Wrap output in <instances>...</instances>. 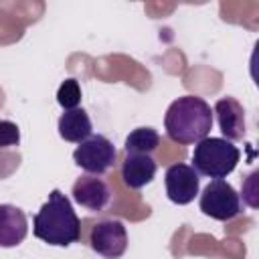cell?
Instances as JSON below:
<instances>
[{"instance_id":"6da1fadb","label":"cell","mask_w":259,"mask_h":259,"mask_svg":"<svg viewBox=\"0 0 259 259\" xmlns=\"http://www.w3.org/2000/svg\"><path fill=\"white\" fill-rule=\"evenodd\" d=\"M32 233L36 239L55 247H67L81 239L79 217L61 190H51L47 202L32 219Z\"/></svg>"},{"instance_id":"7a4b0ae2","label":"cell","mask_w":259,"mask_h":259,"mask_svg":"<svg viewBox=\"0 0 259 259\" xmlns=\"http://www.w3.org/2000/svg\"><path fill=\"white\" fill-rule=\"evenodd\" d=\"M164 127L172 142L190 146L208 138L212 127V109L198 95H182L170 103L164 115Z\"/></svg>"},{"instance_id":"3957f363","label":"cell","mask_w":259,"mask_h":259,"mask_svg":"<svg viewBox=\"0 0 259 259\" xmlns=\"http://www.w3.org/2000/svg\"><path fill=\"white\" fill-rule=\"evenodd\" d=\"M241 158L239 148L225 138H204L194 146L192 152V168L196 174L223 180L231 174Z\"/></svg>"},{"instance_id":"277c9868","label":"cell","mask_w":259,"mask_h":259,"mask_svg":"<svg viewBox=\"0 0 259 259\" xmlns=\"http://www.w3.org/2000/svg\"><path fill=\"white\" fill-rule=\"evenodd\" d=\"M198 204L206 217L217 219V221H231L237 214H241V210H243L237 190L221 178L212 180L204 186Z\"/></svg>"},{"instance_id":"5b68a950","label":"cell","mask_w":259,"mask_h":259,"mask_svg":"<svg viewBox=\"0 0 259 259\" xmlns=\"http://www.w3.org/2000/svg\"><path fill=\"white\" fill-rule=\"evenodd\" d=\"M115 156H117L115 146L101 134H91L73 152L75 164L83 168L87 174H95V176L107 172L113 166Z\"/></svg>"},{"instance_id":"8992f818","label":"cell","mask_w":259,"mask_h":259,"mask_svg":"<svg viewBox=\"0 0 259 259\" xmlns=\"http://www.w3.org/2000/svg\"><path fill=\"white\" fill-rule=\"evenodd\" d=\"M89 245L97 255L105 259H119L127 247V231L117 219L99 221L91 227Z\"/></svg>"},{"instance_id":"52a82bcc","label":"cell","mask_w":259,"mask_h":259,"mask_svg":"<svg viewBox=\"0 0 259 259\" xmlns=\"http://www.w3.org/2000/svg\"><path fill=\"white\" fill-rule=\"evenodd\" d=\"M166 194L174 204H188L198 194V174L190 164H172L164 174Z\"/></svg>"},{"instance_id":"ba28073f","label":"cell","mask_w":259,"mask_h":259,"mask_svg":"<svg viewBox=\"0 0 259 259\" xmlns=\"http://www.w3.org/2000/svg\"><path fill=\"white\" fill-rule=\"evenodd\" d=\"M73 198L87 210H103L111 198L107 182L95 174H85L73 184Z\"/></svg>"},{"instance_id":"9c48e42d","label":"cell","mask_w":259,"mask_h":259,"mask_svg":"<svg viewBox=\"0 0 259 259\" xmlns=\"http://www.w3.org/2000/svg\"><path fill=\"white\" fill-rule=\"evenodd\" d=\"M219 127L229 142L243 140L245 136V109L235 97H221L214 103V111Z\"/></svg>"},{"instance_id":"30bf717a","label":"cell","mask_w":259,"mask_h":259,"mask_svg":"<svg viewBox=\"0 0 259 259\" xmlns=\"http://www.w3.org/2000/svg\"><path fill=\"white\" fill-rule=\"evenodd\" d=\"M156 162L150 154H127L121 164V180L127 188H142L150 184L156 176Z\"/></svg>"},{"instance_id":"8fae6325","label":"cell","mask_w":259,"mask_h":259,"mask_svg":"<svg viewBox=\"0 0 259 259\" xmlns=\"http://www.w3.org/2000/svg\"><path fill=\"white\" fill-rule=\"evenodd\" d=\"M28 233L26 214L14 204H0V247H16Z\"/></svg>"},{"instance_id":"7c38bea8","label":"cell","mask_w":259,"mask_h":259,"mask_svg":"<svg viewBox=\"0 0 259 259\" xmlns=\"http://www.w3.org/2000/svg\"><path fill=\"white\" fill-rule=\"evenodd\" d=\"M59 136L65 142L81 144L91 136V119L83 107L77 109H67L59 117Z\"/></svg>"},{"instance_id":"4fadbf2b","label":"cell","mask_w":259,"mask_h":259,"mask_svg":"<svg viewBox=\"0 0 259 259\" xmlns=\"http://www.w3.org/2000/svg\"><path fill=\"white\" fill-rule=\"evenodd\" d=\"M160 146V134L154 127H136L123 142L125 154H150Z\"/></svg>"},{"instance_id":"5bb4252c","label":"cell","mask_w":259,"mask_h":259,"mask_svg":"<svg viewBox=\"0 0 259 259\" xmlns=\"http://www.w3.org/2000/svg\"><path fill=\"white\" fill-rule=\"evenodd\" d=\"M57 103L67 111V109H77L81 103V87L77 79H65L57 91Z\"/></svg>"},{"instance_id":"9a60e30c","label":"cell","mask_w":259,"mask_h":259,"mask_svg":"<svg viewBox=\"0 0 259 259\" xmlns=\"http://www.w3.org/2000/svg\"><path fill=\"white\" fill-rule=\"evenodd\" d=\"M257 180H259V172H251L245 178L243 188H241V194H239V198H243L251 208H257L259 206V186H257Z\"/></svg>"},{"instance_id":"2e32d148","label":"cell","mask_w":259,"mask_h":259,"mask_svg":"<svg viewBox=\"0 0 259 259\" xmlns=\"http://www.w3.org/2000/svg\"><path fill=\"white\" fill-rule=\"evenodd\" d=\"M20 142V132L18 125L8 121V119H0V148H8V146H16Z\"/></svg>"}]
</instances>
